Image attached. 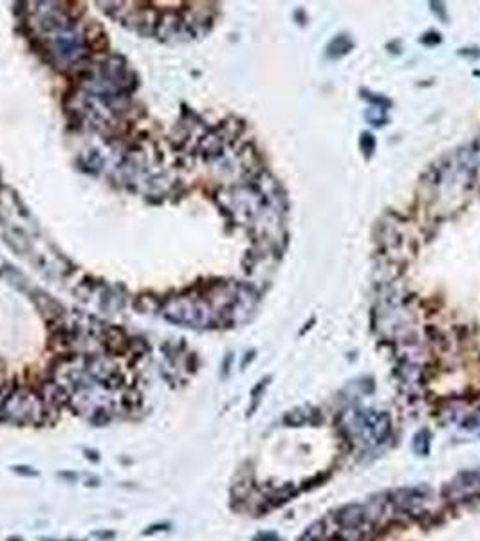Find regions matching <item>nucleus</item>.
Returning <instances> with one entry per match:
<instances>
[{"label": "nucleus", "instance_id": "obj_1", "mask_svg": "<svg viewBox=\"0 0 480 541\" xmlns=\"http://www.w3.org/2000/svg\"><path fill=\"white\" fill-rule=\"evenodd\" d=\"M354 424H356V431H358L359 438L367 446H376V444L383 442V438L390 433L388 415L370 411V409L356 415Z\"/></svg>", "mask_w": 480, "mask_h": 541}, {"label": "nucleus", "instance_id": "obj_2", "mask_svg": "<svg viewBox=\"0 0 480 541\" xmlns=\"http://www.w3.org/2000/svg\"><path fill=\"white\" fill-rule=\"evenodd\" d=\"M339 520H341V523H343L345 527L356 529L363 520V511L359 507H350V509H347L345 513H341Z\"/></svg>", "mask_w": 480, "mask_h": 541}, {"label": "nucleus", "instance_id": "obj_3", "mask_svg": "<svg viewBox=\"0 0 480 541\" xmlns=\"http://www.w3.org/2000/svg\"><path fill=\"white\" fill-rule=\"evenodd\" d=\"M11 469L20 476H38V471L31 466H13Z\"/></svg>", "mask_w": 480, "mask_h": 541}, {"label": "nucleus", "instance_id": "obj_4", "mask_svg": "<svg viewBox=\"0 0 480 541\" xmlns=\"http://www.w3.org/2000/svg\"><path fill=\"white\" fill-rule=\"evenodd\" d=\"M166 531H170V523H154V525H150L148 529H145L143 534H145V536H152V534H156V532H166Z\"/></svg>", "mask_w": 480, "mask_h": 541}, {"label": "nucleus", "instance_id": "obj_5", "mask_svg": "<svg viewBox=\"0 0 480 541\" xmlns=\"http://www.w3.org/2000/svg\"><path fill=\"white\" fill-rule=\"evenodd\" d=\"M92 536L98 538V540H101V541H110L116 538V532L114 531H96V532H92Z\"/></svg>", "mask_w": 480, "mask_h": 541}, {"label": "nucleus", "instance_id": "obj_6", "mask_svg": "<svg viewBox=\"0 0 480 541\" xmlns=\"http://www.w3.org/2000/svg\"><path fill=\"white\" fill-rule=\"evenodd\" d=\"M83 455L87 460H90L92 464H96V462H99V453L96 451V449H90V447H85L83 449Z\"/></svg>", "mask_w": 480, "mask_h": 541}, {"label": "nucleus", "instance_id": "obj_7", "mask_svg": "<svg viewBox=\"0 0 480 541\" xmlns=\"http://www.w3.org/2000/svg\"><path fill=\"white\" fill-rule=\"evenodd\" d=\"M58 476H60V478H63V480H67V482L78 480V475H76V473H71V471H61V473H58Z\"/></svg>", "mask_w": 480, "mask_h": 541}, {"label": "nucleus", "instance_id": "obj_8", "mask_svg": "<svg viewBox=\"0 0 480 541\" xmlns=\"http://www.w3.org/2000/svg\"><path fill=\"white\" fill-rule=\"evenodd\" d=\"M85 485H87V487H98L99 478H94V476H92V478H89V480H85Z\"/></svg>", "mask_w": 480, "mask_h": 541}, {"label": "nucleus", "instance_id": "obj_9", "mask_svg": "<svg viewBox=\"0 0 480 541\" xmlns=\"http://www.w3.org/2000/svg\"><path fill=\"white\" fill-rule=\"evenodd\" d=\"M301 541H320V536H316V534H314V532H309V534H307V536L305 538H303V540H301Z\"/></svg>", "mask_w": 480, "mask_h": 541}, {"label": "nucleus", "instance_id": "obj_10", "mask_svg": "<svg viewBox=\"0 0 480 541\" xmlns=\"http://www.w3.org/2000/svg\"><path fill=\"white\" fill-rule=\"evenodd\" d=\"M7 541H24V540H22V538H18V536H14V538H7Z\"/></svg>", "mask_w": 480, "mask_h": 541}]
</instances>
